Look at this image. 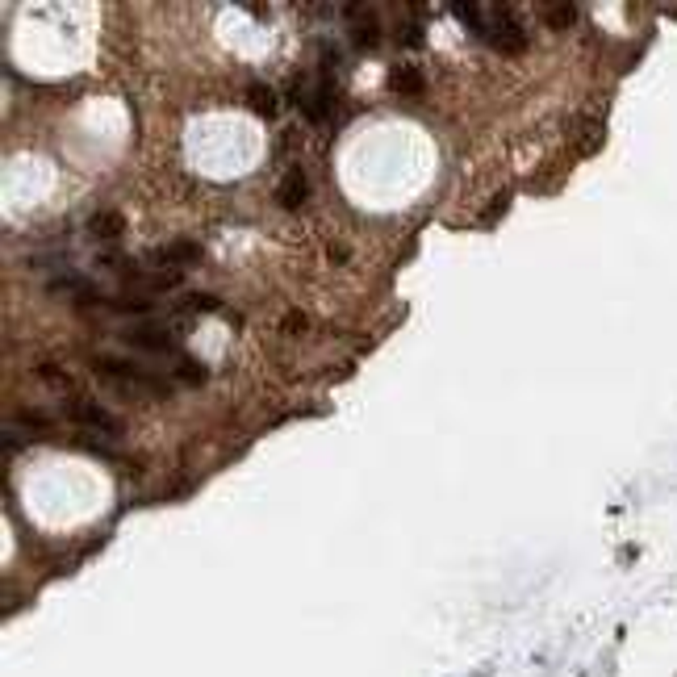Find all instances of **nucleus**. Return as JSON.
Segmentation results:
<instances>
[{"label":"nucleus","instance_id":"nucleus-1","mask_svg":"<svg viewBox=\"0 0 677 677\" xmlns=\"http://www.w3.org/2000/svg\"><path fill=\"white\" fill-rule=\"evenodd\" d=\"M485 38L498 46V51H506V55H515V51H523L527 46V34H523V26L515 21V13H510L506 5H494V9H485Z\"/></svg>","mask_w":677,"mask_h":677},{"label":"nucleus","instance_id":"nucleus-2","mask_svg":"<svg viewBox=\"0 0 677 677\" xmlns=\"http://www.w3.org/2000/svg\"><path fill=\"white\" fill-rule=\"evenodd\" d=\"M293 101L301 105V113H306L310 122H326L335 113V88H331V80H301L297 88H293Z\"/></svg>","mask_w":677,"mask_h":677},{"label":"nucleus","instance_id":"nucleus-3","mask_svg":"<svg viewBox=\"0 0 677 677\" xmlns=\"http://www.w3.org/2000/svg\"><path fill=\"white\" fill-rule=\"evenodd\" d=\"M72 418L88 431H101V435H118V423H113V414H105L97 402H72Z\"/></svg>","mask_w":677,"mask_h":677},{"label":"nucleus","instance_id":"nucleus-4","mask_svg":"<svg viewBox=\"0 0 677 677\" xmlns=\"http://www.w3.org/2000/svg\"><path fill=\"white\" fill-rule=\"evenodd\" d=\"M126 339L147 347V352H172L176 347V335L163 331V326H134V331H126Z\"/></svg>","mask_w":677,"mask_h":677},{"label":"nucleus","instance_id":"nucleus-5","mask_svg":"<svg viewBox=\"0 0 677 677\" xmlns=\"http://www.w3.org/2000/svg\"><path fill=\"white\" fill-rule=\"evenodd\" d=\"M393 88H398L402 92V97H418V92H423L427 88V80H423V72H418V67H410V63H398V67H393Z\"/></svg>","mask_w":677,"mask_h":677},{"label":"nucleus","instance_id":"nucleus-6","mask_svg":"<svg viewBox=\"0 0 677 677\" xmlns=\"http://www.w3.org/2000/svg\"><path fill=\"white\" fill-rule=\"evenodd\" d=\"M301 201H306V172L293 168V172H285V180H280V205L297 209Z\"/></svg>","mask_w":677,"mask_h":677},{"label":"nucleus","instance_id":"nucleus-7","mask_svg":"<svg viewBox=\"0 0 677 677\" xmlns=\"http://www.w3.org/2000/svg\"><path fill=\"white\" fill-rule=\"evenodd\" d=\"M347 17H352V34H356L364 46H372V42L381 38V26L372 21V13H368V9H347Z\"/></svg>","mask_w":677,"mask_h":677},{"label":"nucleus","instance_id":"nucleus-8","mask_svg":"<svg viewBox=\"0 0 677 677\" xmlns=\"http://www.w3.org/2000/svg\"><path fill=\"white\" fill-rule=\"evenodd\" d=\"M247 105L264 118H276V92L268 84H247Z\"/></svg>","mask_w":677,"mask_h":677},{"label":"nucleus","instance_id":"nucleus-9","mask_svg":"<svg viewBox=\"0 0 677 677\" xmlns=\"http://www.w3.org/2000/svg\"><path fill=\"white\" fill-rule=\"evenodd\" d=\"M544 17H548V26H573L577 9H573V5H548Z\"/></svg>","mask_w":677,"mask_h":677},{"label":"nucleus","instance_id":"nucleus-10","mask_svg":"<svg viewBox=\"0 0 677 677\" xmlns=\"http://www.w3.org/2000/svg\"><path fill=\"white\" fill-rule=\"evenodd\" d=\"M92 230H97L101 239H113V235H122V222L113 218V214H101V218H97V226H92Z\"/></svg>","mask_w":677,"mask_h":677}]
</instances>
